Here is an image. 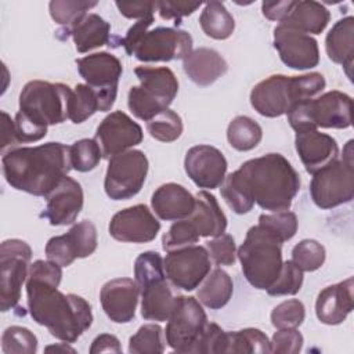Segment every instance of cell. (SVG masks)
Segmentation results:
<instances>
[{
    "mask_svg": "<svg viewBox=\"0 0 354 354\" xmlns=\"http://www.w3.org/2000/svg\"><path fill=\"white\" fill-rule=\"evenodd\" d=\"M300 191V176L281 153H267L243 162L225 176L220 192L236 214L249 213L254 203L270 212L288 210Z\"/></svg>",
    "mask_w": 354,
    "mask_h": 354,
    "instance_id": "6da1fadb",
    "label": "cell"
},
{
    "mask_svg": "<svg viewBox=\"0 0 354 354\" xmlns=\"http://www.w3.org/2000/svg\"><path fill=\"white\" fill-rule=\"evenodd\" d=\"M1 169L12 188L35 196H47L72 170L69 145L51 141L8 149L3 153Z\"/></svg>",
    "mask_w": 354,
    "mask_h": 354,
    "instance_id": "7a4b0ae2",
    "label": "cell"
},
{
    "mask_svg": "<svg viewBox=\"0 0 354 354\" xmlns=\"http://www.w3.org/2000/svg\"><path fill=\"white\" fill-rule=\"evenodd\" d=\"M26 297L33 321L61 342L75 343L93 324L90 303L82 296L62 293L51 282L28 277Z\"/></svg>",
    "mask_w": 354,
    "mask_h": 354,
    "instance_id": "3957f363",
    "label": "cell"
},
{
    "mask_svg": "<svg viewBox=\"0 0 354 354\" xmlns=\"http://www.w3.org/2000/svg\"><path fill=\"white\" fill-rule=\"evenodd\" d=\"M71 95L72 88L64 83L28 82L19 94V111L14 119L18 145L44 138L48 126L69 119Z\"/></svg>",
    "mask_w": 354,
    "mask_h": 354,
    "instance_id": "277c9868",
    "label": "cell"
},
{
    "mask_svg": "<svg viewBox=\"0 0 354 354\" xmlns=\"http://www.w3.org/2000/svg\"><path fill=\"white\" fill-rule=\"evenodd\" d=\"M325 77L319 72L300 76L271 75L259 82L250 91V105L266 118H278L303 100L315 98L325 88Z\"/></svg>",
    "mask_w": 354,
    "mask_h": 354,
    "instance_id": "5b68a950",
    "label": "cell"
},
{
    "mask_svg": "<svg viewBox=\"0 0 354 354\" xmlns=\"http://www.w3.org/2000/svg\"><path fill=\"white\" fill-rule=\"evenodd\" d=\"M152 24L153 15H149L129 28L120 40L129 55L142 62H169L184 59L192 51V36L187 30L165 26L148 30Z\"/></svg>",
    "mask_w": 354,
    "mask_h": 354,
    "instance_id": "8992f818",
    "label": "cell"
},
{
    "mask_svg": "<svg viewBox=\"0 0 354 354\" xmlns=\"http://www.w3.org/2000/svg\"><path fill=\"white\" fill-rule=\"evenodd\" d=\"M236 256L246 281L256 289L267 290L282 268V242L257 224L248 230Z\"/></svg>",
    "mask_w": 354,
    "mask_h": 354,
    "instance_id": "52a82bcc",
    "label": "cell"
},
{
    "mask_svg": "<svg viewBox=\"0 0 354 354\" xmlns=\"http://www.w3.org/2000/svg\"><path fill=\"white\" fill-rule=\"evenodd\" d=\"M353 100L348 94L330 90L317 98L293 104L288 112V122L296 133L322 129H347L353 122Z\"/></svg>",
    "mask_w": 354,
    "mask_h": 354,
    "instance_id": "ba28073f",
    "label": "cell"
},
{
    "mask_svg": "<svg viewBox=\"0 0 354 354\" xmlns=\"http://www.w3.org/2000/svg\"><path fill=\"white\" fill-rule=\"evenodd\" d=\"M134 73L140 86L130 87L127 106L136 118L148 122L173 102L178 93V80L167 66L140 65Z\"/></svg>",
    "mask_w": 354,
    "mask_h": 354,
    "instance_id": "9c48e42d",
    "label": "cell"
},
{
    "mask_svg": "<svg viewBox=\"0 0 354 354\" xmlns=\"http://www.w3.org/2000/svg\"><path fill=\"white\" fill-rule=\"evenodd\" d=\"M310 195L315 206L328 210L354 198V160L353 140L343 148L342 159H336L313 174Z\"/></svg>",
    "mask_w": 354,
    "mask_h": 354,
    "instance_id": "30bf717a",
    "label": "cell"
},
{
    "mask_svg": "<svg viewBox=\"0 0 354 354\" xmlns=\"http://www.w3.org/2000/svg\"><path fill=\"white\" fill-rule=\"evenodd\" d=\"M148 158L140 149H129L108 159L104 189L112 201H126L136 196L148 174Z\"/></svg>",
    "mask_w": 354,
    "mask_h": 354,
    "instance_id": "8fae6325",
    "label": "cell"
},
{
    "mask_svg": "<svg viewBox=\"0 0 354 354\" xmlns=\"http://www.w3.org/2000/svg\"><path fill=\"white\" fill-rule=\"evenodd\" d=\"M207 322V315L198 299L177 296L165 329L167 346L177 353H192Z\"/></svg>",
    "mask_w": 354,
    "mask_h": 354,
    "instance_id": "7c38bea8",
    "label": "cell"
},
{
    "mask_svg": "<svg viewBox=\"0 0 354 354\" xmlns=\"http://www.w3.org/2000/svg\"><path fill=\"white\" fill-rule=\"evenodd\" d=\"M32 257L30 246L21 239H6L0 245L1 267V311H10L17 307L21 299V289L28 278L29 261Z\"/></svg>",
    "mask_w": 354,
    "mask_h": 354,
    "instance_id": "4fadbf2b",
    "label": "cell"
},
{
    "mask_svg": "<svg viewBox=\"0 0 354 354\" xmlns=\"http://www.w3.org/2000/svg\"><path fill=\"white\" fill-rule=\"evenodd\" d=\"M79 75L100 97L101 112L109 111L116 100L119 79L123 73L122 62L111 53L101 51L76 59Z\"/></svg>",
    "mask_w": 354,
    "mask_h": 354,
    "instance_id": "5bb4252c",
    "label": "cell"
},
{
    "mask_svg": "<svg viewBox=\"0 0 354 354\" xmlns=\"http://www.w3.org/2000/svg\"><path fill=\"white\" fill-rule=\"evenodd\" d=\"M169 282L183 290H194L210 272L212 260L205 246L191 245L167 252L163 259Z\"/></svg>",
    "mask_w": 354,
    "mask_h": 354,
    "instance_id": "9a60e30c",
    "label": "cell"
},
{
    "mask_svg": "<svg viewBox=\"0 0 354 354\" xmlns=\"http://www.w3.org/2000/svg\"><path fill=\"white\" fill-rule=\"evenodd\" d=\"M97 228L90 220H82L64 234L53 236L46 243V257L61 267L71 266L76 259L91 256L97 249Z\"/></svg>",
    "mask_w": 354,
    "mask_h": 354,
    "instance_id": "2e32d148",
    "label": "cell"
},
{
    "mask_svg": "<svg viewBox=\"0 0 354 354\" xmlns=\"http://www.w3.org/2000/svg\"><path fill=\"white\" fill-rule=\"evenodd\" d=\"M94 138L101 148L102 158L111 159L141 144L144 134L141 126L127 113L113 111L98 124Z\"/></svg>",
    "mask_w": 354,
    "mask_h": 354,
    "instance_id": "e0dca14e",
    "label": "cell"
},
{
    "mask_svg": "<svg viewBox=\"0 0 354 354\" xmlns=\"http://www.w3.org/2000/svg\"><path fill=\"white\" fill-rule=\"evenodd\" d=\"M274 47L281 61L296 71L311 69L319 62V48L317 40L286 25L274 28Z\"/></svg>",
    "mask_w": 354,
    "mask_h": 354,
    "instance_id": "ac0fdd59",
    "label": "cell"
},
{
    "mask_svg": "<svg viewBox=\"0 0 354 354\" xmlns=\"http://www.w3.org/2000/svg\"><path fill=\"white\" fill-rule=\"evenodd\" d=\"M109 235L119 242L145 243L156 238L160 221L147 205H134L119 210L109 221Z\"/></svg>",
    "mask_w": 354,
    "mask_h": 354,
    "instance_id": "d6986e66",
    "label": "cell"
},
{
    "mask_svg": "<svg viewBox=\"0 0 354 354\" xmlns=\"http://www.w3.org/2000/svg\"><path fill=\"white\" fill-rule=\"evenodd\" d=\"M184 169L196 187L214 189L224 183L228 163L220 149L199 144L187 151Z\"/></svg>",
    "mask_w": 354,
    "mask_h": 354,
    "instance_id": "ffe728a7",
    "label": "cell"
},
{
    "mask_svg": "<svg viewBox=\"0 0 354 354\" xmlns=\"http://www.w3.org/2000/svg\"><path fill=\"white\" fill-rule=\"evenodd\" d=\"M46 198L47 205L40 217L55 227L73 224L84 202L82 185L69 176H65Z\"/></svg>",
    "mask_w": 354,
    "mask_h": 354,
    "instance_id": "44dd1931",
    "label": "cell"
},
{
    "mask_svg": "<svg viewBox=\"0 0 354 354\" xmlns=\"http://www.w3.org/2000/svg\"><path fill=\"white\" fill-rule=\"evenodd\" d=\"M140 289L131 278H115L105 282L100 292V303L106 317L115 324L133 321Z\"/></svg>",
    "mask_w": 354,
    "mask_h": 354,
    "instance_id": "7402d4cb",
    "label": "cell"
},
{
    "mask_svg": "<svg viewBox=\"0 0 354 354\" xmlns=\"http://www.w3.org/2000/svg\"><path fill=\"white\" fill-rule=\"evenodd\" d=\"M295 147L306 171L310 174L317 173L339 158L336 140L318 130L296 133Z\"/></svg>",
    "mask_w": 354,
    "mask_h": 354,
    "instance_id": "603a6c76",
    "label": "cell"
},
{
    "mask_svg": "<svg viewBox=\"0 0 354 354\" xmlns=\"http://www.w3.org/2000/svg\"><path fill=\"white\" fill-rule=\"evenodd\" d=\"M354 279H347L324 288L315 301V315L325 325H339L346 321L354 307Z\"/></svg>",
    "mask_w": 354,
    "mask_h": 354,
    "instance_id": "cb8c5ba5",
    "label": "cell"
},
{
    "mask_svg": "<svg viewBox=\"0 0 354 354\" xmlns=\"http://www.w3.org/2000/svg\"><path fill=\"white\" fill-rule=\"evenodd\" d=\"M195 196L177 183H166L155 189L151 206L160 220L177 221L189 217L195 209Z\"/></svg>",
    "mask_w": 354,
    "mask_h": 354,
    "instance_id": "d4e9b609",
    "label": "cell"
},
{
    "mask_svg": "<svg viewBox=\"0 0 354 354\" xmlns=\"http://www.w3.org/2000/svg\"><path fill=\"white\" fill-rule=\"evenodd\" d=\"M183 69L191 82L206 87L227 73L228 64L218 51L199 47L183 59Z\"/></svg>",
    "mask_w": 354,
    "mask_h": 354,
    "instance_id": "484cf974",
    "label": "cell"
},
{
    "mask_svg": "<svg viewBox=\"0 0 354 354\" xmlns=\"http://www.w3.org/2000/svg\"><path fill=\"white\" fill-rule=\"evenodd\" d=\"M195 199V209L187 218L194 224L199 236L216 238L224 234L227 230V217L216 196L207 191H199Z\"/></svg>",
    "mask_w": 354,
    "mask_h": 354,
    "instance_id": "4316f807",
    "label": "cell"
},
{
    "mask_svg": "<svg viewBox=\"0 0 354 354\" xmlns=\"http://www.w3.org/2000/svg\"><path fill=\"white\" fill-rule=\"evenodd\" d=\"M325 50L328 58L344 68L351 79L354 58V17L347 15L330 28L325 37Z\"/></svg>",
    "mask_w": 354,
    "mask_h": 354,
    "instance_id": "83f0119b",
    "label": "cell"
},
{
    "mask_svg": "<svg viewBox=\"0 0 354 354\" xmlns=\"http://www.w3.org/2000/svg\"><path fill=\"white\" fill-rule=\"evenodd\" d=\"M141 317L149 321H167L177 301L166 278L156 279L140 288Z\"/></svg>",
    "mask_w": 354,
    "mask_h": 354,
    "instance_id": "f1b7e54d",
    "label": "cell"
},
{
    "mask_svg": "<svg viewBox=\"0 0 354 354\" xmlns=\"http://www.w3.org/2000/svg\"><path fill=\"white\" fill-rule=\"evenodd\" d=\"M75 43L77 53H88L109 43L111 25L95 12H87L66 30Z\"/></svg>",
    "mask_w": 354,
    "mask_h": 354,
    "instance_id": "f546056e",
    "label": "cell"
},
{
    "mask_svg": "<svg viewBox=\"0 0 354 354\" xmlns=\"http://www.w3.org/2000/svg\"><path fill=\"white\" fill-rule=\"evenodd\" d=\"M329 19L330 12L324 4L314 0H301L295 1L289 15L281 24L307 35H319L329 24Z\"/></svg>",
    "mask_w": 354,
    "mask_h": 354,
    "instance_id": "4dcf8cb0",
    "label": "cell"
},
{
    "mask_svg": "<svg viewBox=\"0 0 354 354\" xmlns=\"http://www.w3.org/2000/svg\"><path fill=\"white\" fill-rule=\"evenodd\" d=\"M234 282L231 277L221 268L210 270L206 278L199 285L196 299L210 310L223 308L232 297Z\"/></svg>",
    "mask_w": 354,
    "mask_h": 354,
    "instance_id": "1f68e13d",
    "label": "cell"
},
{
    "mask_svg": "<svg viewBox=\"0 0 354 354\" xmlns=\"http://www.w3.org/2000/svg\"><path fill=\"white\" fill-rule=\"evenodd\" d=\"M203 33L216 40L228 39L235 30V19L221 1H207L199 17Z\"/></svg>",
    "mask_w": 354,
    "mask_h": 354,
    "instance_id": "d6a6232c",
    "label": "cell"
},
{
    "mask_svg": "<svg viewBox=\"0 0 354 354\" xmlns=\"http://www.w3.org/2000/svg\"><path fill=\"white\" fill-rule=\"evenodd\" d=\"M261 138L263 129L249 116H236L227 127V140L230 145L239 152L252 151L260 144Z\"/></svg>",
    "mask_w": 354,
    "mask_h": 354,
    "instance_id": "836d02e7",
    "label": "cell"
},
{
    "mask_svg": "<svg viewBox=\"0 0 354 354\" xmlns=\"http://www.w3.org/2000/svg\"><path fill=\"white\" fill-rule=\"evenodd\" d=\"M225 353H271V344L260 329L245 328L227 332Z\"/></svg>",
    "mask_w": 354,
    "mask_h": 354,
    "instance_id": "e575fe53",
    "label": "cell"
},
{
    "mask_svg": "<svg viewBox=\"0 0 354 354\" xmlns=\"http://www.w3.org/2000/svg\"><path fill=\"white\" fill-rule=\"evenodd\" d=\"M101 112V101L98 94L87 84L79 83L73 87L69 101V120L79 124L91 118L95 112Z\"/></svg>",
    "mask_w": 354,
    "mask_h": 354,
    "instance_id": "d590c367",
    "label": "cell"
},
{
    "mask_svg": "<svg viewBox=\"0 0 354 354\" xmlns=\"http://www.w3.org/2000/svg\"><path fill=\"white\" fill-rule=\"evenodd\" d=\"M184 126L180 115L171 109H165L147 122L149 136L162 142H173L183 134Z\"/></svg>",
    "mask_w": 354,
    "mask_h": 354,
    "instance_id": "8d00e7d4",
    "label": "cell"
},
{
    "mask_svg": "<svg viewBox=\"0 0 354 354\" xmlns=\"http://www.w3.org/2000/svg\"><path fill=\"white\" fill-rule=\"evenodd\" d=\"M97 4V1L84 0H53L48 3V11L53 21L58 25L65 26V30H68Z\"/></svg>",
    "mask_w": 354,
    "mask_h": 354,
    "instance_id": "74e56055",
    "label": "cell"
},
{
    "mask_svg": "<svg viewBox=\"0 0 354 354\" xmlns=\"http://www.w3.org/2000/svg\"><path fill=\"white\" fill-rule=\"evenodd\" d=\"M69 156L73 170L87 173L98 166L102 152L95 138H82L69 145Z\"/></svg>",
    "mask_w": 354,
    "mask_h": 354,
    "instance_id": "f35d334b",
    "label": "cell"
},
{
    "mask_svg": "<svg viewBox=\"0 0 354 354\" xmlns=\"http://www.w3.org/2000/svg\"><path fill=\"white\" fill-rule=\"evenodd\" d=\"M259 225H261L271 235H274L279 242L283 243L296 235L299 221H297V216L293 212L282 210V212H271L270 214H260Z\"/></svg>",
    "mask_w": 354,
    "mask_h": 354,
    "instance_id": "ab89813d",
    "label": "cell"
},
{
    "mask_svg": "<svg viewBox=\"0 0 354 354\" xmlns=\"http://www.w3.org/2000/svg\"><path fill=\"white\" fill-rule=\"evenodd\" d=\"M326 252L322 243L315 239H303L292 249V261L304 272H313L325 263Z\"/></svg>",
    "mask_w": 354,
    "mask_h": 354,
    "instance_id": "60d3db41",
    "label": "cell"
},
{
    "mask_svg": "<svg viewBox=\"0 0 354 354\" xmlns=\"http://www.w3.org/2000/svg\"><path fill=\"white\" fill-rule=\"evenodd\" d=\"M1 351L4 354H35L37 337L28 328L12 325L1 335Z\"/></svg>",
    "mask_w": 354,
    "mask_h": 354,
    "instance_id": "b9f144b4",
    "label": "cell"
},
{
    "mask_svg": "<svg viewBox=\"0 0 354 354\" xmlns=\"http://www.w3.org/2000/svg\"><path fill=\"white\" fill-rule=\"evenodd\" d=\"M162 328L158 324L142 325L129 339V353L145 354V353H163L165 344L162 340Z\"/></svg>",
    "mask_w": 354,
    "mask_h": 354,
    "instance_id": "7bdbcfd3",
    "label": "cell"
},
{
    "mask_svg": "<svg viewBox=\"0 0 354 354\" xmlns=\"http://www.w3.org/2000/svg\"><path fill=\"white\" fill-rule=\"evenodd\" d=\"M162 278H166L162 256L152 250L138 254L134 261V281L138 289Z\"/></svg>",
    "mask_w": 354,
    "mask_h": 354,
    "instance_id": "ee69618b",
    "label": "cell"
},
{
    "mask_svg": "<svg viewBox=\"0 0 354 354\" xmlns=\"http://www.w3.org/2000/svg\"><path fill=\"white\" fill-rule=\"evenodd\" d=\"M303 285V271L292 261H283L279 275L274 283L266 290L270 296H292L296 295Z\"/></svg>",
    "mask_w": 354,
    "mask_h": 354,
    "instance_id": "f6af8a7d",
    "label": "cell"
},
{
    "mask_svg": "<svg viewBox=\"0 0 354 354\" xmlns=\"http://www.w3.org/2000/svg\"><path fill=\"white\" fill-rule=\"evenodd\" d=\"M199 238L201 236L196 228L188 218L177 220L170 225L167 232H165L162 238V248L165 252H170L174 249L195 245Z\"/></svg>",
    "mask_w": 354,
    "mask_h": 354,
    "instance_id": "bcb514c9",
    "label": "cell"
},
{
    "mask_svg": "<svg viewBox=\"0 0 354 354\" xmlns=\"http://www.w3.org/2000/svg\"><path fill=\"white\" fill-rule=\"evenodd\" d=\"M306 318V307L297 299H289L271 311V324L277 328H299Z\"/></svg>",
    "mask_w": 354,
    "mask_h": 354,
    "instance_id": "7dc6e473",
    "label": "cell"
},
{
    "mask_svg": "<svg viewBox=\"0 0 354 354\" xmlns=\"http://www.w3.org/2000/svg\"><path fill=\"white\" fill-rule=\"evenodd\" d=\"M210 260L216 266H234L236 261L235 239L230 234H221L206 242Z\"/></svg>",
    "mask_w": 354,
    "mask_h": 354,
    "instance_id": "c3c4849f",
    "label": "cell"
},
{
    "mask_svg": "<svg viewBox=\"0 0 354 354\" xmlns=\"http://www.w3.org/2000/svg\"><path fill=\"white\" fill-rule=\"evenodd\" d=\"M227 346V332L223 330L217 324L207 322L205 330L194 346L192 353L203 354H220L225 353Z\"/></svg>",
    "mask_w": 354,
    "mask_h": 354,
    "instance_id": "681fc988",
    "label": "cell"
},
{
    "mask_svg": "<svg viewBox=\"0 0 354 354\" xmlns=\"http://www.w3.org/2000/svg\"><path fill=\"white\" fill-rule=\"evenodd\" d=\"M303 335L296 328H281L271 337V353L297 354L303 348Z\"/></svg>",
    "mask_w": 354,
    "mask_h": 354,
    "instance_id": "f907efd6",
    "label": "cell"
},
{
    "mask_svg": "<svg viewBox=\"0 0 354 354\" xmlns=\"http://www.w3.org/2000/svg\"><path fill=\"white\" fill-rule=\"evenodd\" d=\"M202 3H191V1H156V10L162 19H173L176 25L181 22L183 17L191 15L196 11Z\"/></svg>",
    "mask_w": 354,
    "mask_h": 354,
    "instance_id": "816d5d0a",
    "label": "cell"
},
{
    "mask_svg": "<svg viewBox=\"0 0 354 354\" xmlns=\"http://www.w3.org/2000/svg\"><path fill=\"white\" fill-rule=\"evenodd\" d=\"M119 12L129 19H142L153 15L156 10V1H116Z\"/></svg>",
    "mask_w": 354,
    "mask_h": 354,
    "instance_id": "f5cc1de1",
    "label": "cell"
},
{
    "mask_svg": "<svg viewBox=\"0 0 354 354\" xmlns=\"http://www.w3.org/2000/svg\"><path fill=\"white\" fill-rule=\"evenodd\" d=\"M295 0H283V1H263L261 12L270 21L282 22L290 12Z\"/></svg>",
    "mask_w": 354,
    "mask_h": 354,
    "instance_id": "db71d44e",
    "label": "cell"
},
{
    "mask_svg": "<svg viewBox=\"0 0 354 354\" xmlns=\"http://www.w3.org/2000/svg\"><path fill=\"white\" fill-rule=\"evenodd\" d=\"M90 354H100V353H122V346L119 339L115 335L109 333H101L98 335L91 346H90Z\"/></svg>",
    "mask_w": 354,
    "mask_h": 354,
    "instance_id": "11a10c76",
    "label": "cell"
},
{
    "mask_svg": "<svg viewBox=\"0 0 354 354\" xmlns=\"http://www.w3.org/2000/svg\"><path fill=\"white\" fill-rule=\"evenodd\" d=\"M17 136H15V124L11 116L6 112L1 111V142H0V149L1 152L6 151V148H17Z\"/></svg>",
    "mask_w": 354,
    "mask_h": 354,
    "instance_id": "9f6ffc18",
    "label": "cell"
},
{
    "mask_svg": "<svg viewBox=\"0 0 354 354\" xmlns=\"http://www.w3.org/2000/svg\"><path fill=\"white\" fill-rule=\"evenodd\" d=\"M44 351H47V353H51V351H54V353H76V350L73 347H71L69 343H66V342L57 343V344H53V346H47L44 348Z\"/></svg>",
    "mask_w": 354,
    "mask_h": 354,
    "instance_id": "6f0895ef",
    "label": "cell"
}]
</instances>
